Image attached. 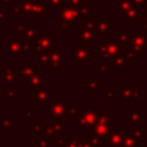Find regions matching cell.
I'll list each match as a JSON object with an SVG mask.
<instances>
[{"instance_id":"6da1fadb","label":"cell","mask_w":147,"mask_h":147,"mask_svg":"<svg viewBox=\"0 0 147 147\" xmlns=\"http://www.w3.org/2000/svg\"><path fill=\"white\" fill-rule=\"evenodd\" d=\"M94 52L100 57V64H107V60H113L121 55L122 48L116 40H108L105 44H96L94 46Z\"/></svg>"},{"instance_id":"7a4b0ae2","label":"cell","mask_w":147,"mask_h":147,"mask_svg":"<svg viewBox=\"0 0 147 147\" xmlns=\"http://www.w3.org/2000/svg\"><path fill=\"white\" fill-rule=\"evenodd\" d=\"M60 18L61 22L67 24H78L80 22V17L78 14V9L76 7L70 6L69 3L60 5Z\"/></svg>"},{"instance_id":"3957f363","label":"cell","mask_w":147,"mask_h":147,"mask_svg":"<svg viewBox=\"0 0 147 147\" xmlns=\"http://www.w3.org/2000/svg\"><path fill=\"white\" fill-rule=\"evenodd\" d=\"M137 36L133 37L132 40V48L137 54H141L147 48V32L144 29H138Z\"/></svg>"},{"instance_id":"277c9868","label":"cell","mask_w":147,"mask_h":147,"mask_svg":"<svg viewBox=\"0 0 147 147\" xmlns=\"http://www.w3.org/2000/svg\"><path fill=\"white\" fill-rule=\"evenodd\" d=\"M90 56H91L90 45H80V44L75 45V59L78 60L80 65H84L85 62L90 59Z\"/></svg>"},{"instance_id":"5b68a950","label":"cell","mask_w":147,"mask_h":147,"mask_svg":"<svg viewBox=\"0 0 147 147\" xmlns=\"http://www.w3.org/2000/svg\"><path fill=\"white\" fill-rule=\"evenodd\" d=\"M62 55H63V51H61V49L52 51L48 54V60H49L48 69L49 70H56V69H59L63 64Z\"/></svg>"},{"instance_id":"8992f818","label":"cell","mask_w":147,"mask_h":147,"mask_svg":"<svg viewBox=\"0 0 147 147\" xmlns=\"http://www.w3.org/2000/svg\"><path fill=\"white\" fill-rule=\"evenodd\" d=\"M118 96H121L122 101H136L139 96H141V92L132 91L131 86H122L121 92H117Z\"/></svg>"},{"instance_id":"52a82bcc","label":"cell","mask_w":147,"mask_h":147,"mask_svg":"<svg viewBox=\"0 0 147 147\" xmlns=\"http://www.w3.org/2000/svg\"><path fill=\"white\" fill-rule=\"evenodd\" d=\"M79 42L80 45H95V34L93 30L90 29H80L79 30Z\"/></svg>"},{"instance_id":"ba28073f","label":"cell","mask_w":147,"mask_h":147,"mask_svg":"<svg viewBox=\"0 0 147 147\" xmlns=\"http://www.w3.org/2000/svg\"><path fill=\"white\" fill-rule=\"evenodd\" d=\"M96 118H98V114L95 113L94 109H86V111L82 114L77 121L80 122L82 125L88 126V125H93L96 122Z\"/></svg>"},{"instance_id":"9c48e42d","label":"cell","mask_w":147,"mask_h":147,"mask_svg":"<svg viewBox=\"0 0 147 147\" xmlns=\"http://www.w3.org/2000/svg\"><path fill=\"white\" fill-rule=\"evenodd\" d=\"M111 23V18H106V20H99V22L95 24L94 29H93V32L94 34H103V33H111V30L109 28Z\"/></svg>"},{"instance_id":"30bf717a","label":"cell","mask_w":147,"mask_h":147,"mask_svg":"<svg viewBox=\"0 0 147 147\" xmlns=\"http://www.w3.org/2000/svg\"><path fill=\"white\" fill-rule=\"evenodd\" d=\"M52 40H53V34L41 36L39 39L36 40V49L38 48V51L45 52L46 49L52 47Z\"/></svg>"},{"instance_id":"8fae6325","label":"cell","mask_w":147,"mask_h":147,"mask_svg":"<svg viewBox=\"0 0 147 147\" xmlns=\"http://www.w3.org/2000/svg\"><path fill=\"white\" fill-rule=\"evenodd\" d=\"M133 37H134V36H133L132 33H129V32L126 31V29H122L121 32H119L118 36H117L116 41H117L119 45H130V46H131L132 40H133Z\"/></svg>"},{"instance_id":"7c38bea8","label":"cell","mask_w":147,"mask_h":147,"mask_svg":"<svg viewBox=\"0 0 147 147\" xmlns=\"http://www.w3.org/2000/svg\"><path fill=\"white\" fill-rule=\"evenodd\" d=\"M121 15L130 24H136L138 22V18L140 17V13H138V10L136 9V7L132 8V9H130V10H127V11H125V13H123V14H121Z\"/></svg>"},{"instance_id":"4fadbf2b","label":"cell","mask_w":147,"mask_h":147,"mask_svg":"<svg viewBox=\"0 0 147 147\" xmlns=\"http://www.w3.org/2000/svg\"><path fill=\"white\" fill-rule=\"evenodd\" d=\"M84 87H85V91H87V92H91V91H92V92H98V91L101 90L100 83L96 80L95 76H91L90 79L85 82Z\"/></svg>"},{"instance_id":"5bb4252c","label":"cell","mask_w":147,"mask_h":147,"mask_svg":"<svg viewBox=\"0 0 147 147\" xmlns=\"http://www.w3.org/2000/svg\"><path fill=\"white\" fill-rule=\"evenodd\" d=\"M134 7L136 6H134V3H133L132 0H122V1L118 2V6L116 8V13L123 14V13H125V11L134 8Z\"/></svg>"},{"instance_id":"9a60e30c","label":"cell","mask_w":147,"mask_h":147,"mask_svg":"<svg viewBox=\"0 0 147 147\" xmlns=\"http://www.w3.org/2000/svg\"><path fill=\"white\" fill-rule=\"evenodd\" d=\"M55 101V100H54ZM68 106V103L65 105H60L57 102V99L55 102L52 103V107H51V115L53 116H59V115H63L64 111H65V107Z\"/></svg>"},{"instance_id":"2e32d148","label":"cell","mask_w":147,"mask_h":147,"mask_svg":"<svg viewBox=\"0 0 147 147\" xmlns=\"http://www.w3.org/2000/svg\"><path fill=\"white\" fill-rule=\"evenodd\" d=\"M77 9H78L79 17H83L84 20L90 18V13H91V3L90 2H83V5L79 6Z\"/></svg>"},{"instance_id":"e0dca14e","label":"cell","mask_w":147,"mask_h":147,"mask_svg":"<svg viewBox=\"0 0 147 147\" xmlns=\"http://www.w3.org/2000/svg\"><path fill=\"white\" fill-rule=\"evenodd\" d=\"M126 62H127L126 56L125 55H122V54L118 55V56H116L115 59H113V64L115 65V68H116L117 71H121L122 68L126 64Z\"/></svg>"},{"instance_id":"ac0fdd59","label":"cell","mask_w":147,"mask_h":147,"mask_svg":"<svg viewBox=\"0 0 147 147\" xmlns=\"http://www.w3.org/2000/svg\"><path fill=\"white\" fill-rule=\"evenodd\" d=\"M141 119V115L138 113L137 108H132L131 113L129 114L127 116V122H132V123H136V122H139Z\"/></svg>"},{"instance_id":"d6986e66","label":"cell","mask_w":147,"mask_h":147,"mask_svg":"<svg viewBox=\"0 0 147 147\" xmlns=\"http://www.w3.org/2000/svg\"><path fill=\"white\" fill-rule=\"evenodd\" d=\"M95 71H99L101 76H106L108 71L111 70V65H108V64H98L95 65Z\"/></svg>"},{"instance_id":"ffe728a7","label":"cell","mask_w":147,"mask_h":147,"mask_svg":"<svg viewBox=\"0 0 147 147\" xmlns=\"http://www.w3.org/2000/svg\"><path fill=\"white\" fill-rule=\"evenodd\" d=\"M100 18H86L85 20V28L86 29H90V30H93L95 24L99 22Z\"/></svg>"},{"instance_id":"44dd1931","label":"cell","mask_w":147,"mask_h":147,"mask_svg":"<svg viewBox=\"0 0 147 147\" xmlns=\"http://www.w3.org/2000/svg\"><path fill=\"white\" fill-rule=\"evenodd\" d=\"M117 96H118L117 92H115V91H108L106 99H107L108 102H110V101H111V102H115V101L117 100Z\"/></svg>"},{"instance_id":"7402d4cb","label":"cell","mask_w":147,"mask_h":147,"mask_svg":"<svg viewBox=\"0 0 147 147\" xmlns=\"http://www.w3.org/2000/svg\"><path fill=\"white\" fill-rule=\"evenodd\" d=\"M125 56H126L127 60H131V61H136V60L138 59V54H137L133 49H127Z\"/></svg>"},{"instance_id":"603a6c76","label":"cell","mask_w":147,"mask_h":147,"mask_svg":"<svg viewBox=\"0 0 147 147\" xmlns=\"http://www.w3.org/2000/svg\"><path fill=\"white\" fill-rule=\"evenodd\" d=\"M140 18H142V29L147 32V13H140Z\"/></svg>"},{"instance_id":"cb8c5ba5","label":"cell","mask_w":147,"mask_h":147,"mask_svg":"<svg viewBox=\"0 0 147 147\" xmlns=\"http://www.w3.org/2000/svg\"><path fill=\"white\" fill-rule=\"evenodd\" d=\"M68 2H69V5H70V6L78 8L79 6H82V5H83L84 0H68Z\"/></svg>"},{"instance_id":"d4e9b609","label":"cell","mask_w":147,"mask_h":147,"mask_svg":"<svg viewBox=\"0 0 147 147\" xmlns=\"http://www.w3.org/2000/svg\"><path fill=\"white\" fill-rule=\"evenodd\" d=\"M134 6H140V7H144V8H147V0H132Z\"/></svg>"},{"instance_id":"484cf974","label":"cell","mask_w":147,"mask_h":147,"mask_svg":"<svg viewBox=\"0 0 147 147\" xmlns=\"http://www.w3.org/2000/svg\"><path fill=\"white\" fill-rule=\"evenodd\" d=\"M38 57H39V62H40V63H45L46 60L48 59V54H47V52L45 51V52H42L41 54H39Z\"/></svg>"},{"instance_id":"4316f807","label":"cell","mask_w":147,"mask_h":147,"mask_svg":"<svg viewBox=\"0 0 147 147\" xmlns=\"http://www.w3.org/2000/svg\"><path fill=\"white\" fill-rule=\"evenodd\" d=\"M59 26H60V29H68V28H69V24H67V23H64V22H61V21H60Z\"/></svg>"},{"instance_id":"83f0119b","label":"cell","mask_w":147,"mask_h":147,"mask_svg":"<svg viewBox=\"0 0 147 147\" xmlns=\"http://www.w3.org/2000/svg\"><path fill=\"white\" fill-rule=\"evenodd\" d=\"M72 114H77V108H70L69 109V115H72Z\"/></svg>"},{"instance_id":"f1b7e54d","label":"cell","mask_w":147,"mask_h":147,"mask_svg":"<svg viewBox=\"0 0 147 147\" xmlns=\"http://www.w3.org/2000/svg\"><path fill=\"white\" fill-rule=\"evenodd\" d=\"M111 1H114V2H117V3H118V2H119V1H122V0H111Z\"/></svg>"}]
</instances>
